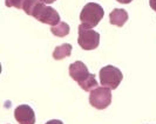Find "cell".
I'll use <instances>...</instances> for the list:
<instances>
[{
  "label": "cell",
  "instance_id": "13",
  "mask_svg": "<svg viewBox=\"0 0 156 124\" xmlns=\"http://www.w3.org/2000/svg\"><path fill=\"white\" fill-rule=\"evenodd\" d=\"M149 5L156 12V0H149Z\"/></svg>",
  "mask_w": 156,
  "mask_h": 124
},
{
  "label": "cell",
  "instance_id": "15",
  "mask_svg": "<svg viewBox=\"0 0 156 124\" xmlns=\"http://www.w3.org/2000/svg\"><path fill=\"white\" fill-rule=\"evenodd\" d=\"M41 1H42V2H44V4H53V2H54V1H56V0H41Z\"/></svg>",
  "mask_w": 156,
  "mask_h": 124
},
{
  "label": "cell",
  "instance_id": "12",
  "mask_svg": "<svg viewBox=\"0 0 156 124\" xmlns=\"http://www.w3.org/2000/svg\"><path fill=\"white\" fill-rule=\"evenodd\" d=\"M45 124H63V123L61 121H59V119H52V121H48V122Z\"/></svg>",
  "mask_w": 156,
  "mask_h": 124
},
{
  "label": "cell",
  "instance_id": "8",
  "mask_svg": "<svg viewBox=\"0 0 156 124\" xmlns=\"http://www.w3.org/2000/svg\"><path fill=\"white\" fill-rule=\"evenodd\" d=\"M128 20V13L126 9L121 8H115L110 12L109 14V21L112 25L117 26V27H122Z\"/></svg>",
  "mask_w": 156,
  "mask_h": 124
},
{
  "label": "cell",
  "instance_id": "7",
  "mask_svg": "<svg viewBox=\"0 0 156 124\" xmlns=\"http://www.w3.org/2000/svg\"><path fill=\"white\" fill-rule=\"evenodd\" d=\"M14 118L19 124H34L35 123V114L34 110L27 105L21 104L18 105L14 110Z\"/></svg>",
  "mask_w": 156,
  "mask_h": 124
},
{
  "label": "cell",
  "instance_id": "4",
  "mask_svg": "<svg viewBox=\"0 0 156 124\" xmlns=\"http://www.w3.org/2000/svg\"><path fill=\"white\" fill-rule=\"evenodd\" d=\"M123 78L122 71L114 66H106L100 69V82L102 87L116 89Z\"/></svg>",
  "mask_w": 156,
  "mask_h": 124
},
{
  "label": "cell",
  "instance_id": "9",
  "mask_svg": "<svg viewBox=\"0 0 156 124\" xmlns=\"http://www.w3.org/2000/svg\"><path fill=\"white\" fill-rule=\"evenodd\" d=\"M72 49H73V47L69 43H63L61 46L55 47V49L53 50V59L59 61L65 57H68L72 54Z\"/></svg>",
  "mask_w": 156,
  "mask_h": 124
},
{
  "label": "cell",
  "instance_id": "10",
  "mask_svg": "<svg viewBox=\"0 0 156 124\" xmlns=\"http://www.w3.org/2000/svg\"><path fill=\"white\" fill-rule=\"evenodd\" d=\"M69 31H70L69 25L67 22H63V21H61V22H59L58 25L51 27V32L53 33V35L59 36V38H63V36L68 35Z\"/></svg>",
  "mask_w": 156,
  "mask_h": 124
},
{
  "label": "cell",
  "instance_id": "14",
  "mask_svg": "<svg viewBox=\"0 0 156 124\" xmlns=\"http://www.w3.org/2000/svg\"><path fill=\"white\" fill-rule=\"evenodd\" d=\"M117 2H120V4H129V2H132L133 0H116Z\"/></svg>",
  "mask_w": 156,
  "mask_h": 124
},
{
  "label": "cell",
  "instance_id": "11",
  "mask_svg": "<svg viewBox=\"0 0 156 124\" xmlns=\"http://www.w3.org/2000/svg\"><path fill=\"white\" fill-rule=\"evenodd\" d=\"M25 1L26 0H5V5L7 7H16L18 9H23Z\"/></svg>",
  "mask_w": 156,
  "mask_h": 124
},
{
  "label": "cell",
  "instance_id": "3",
  "mask_svg": "<svg viewBox=\"0 0 156 124\" xmlns=\"http://www.w3.org/2000/svg\"><path fill=\"white\" fill-rule=\"evenodd\" d=\"M103 15H105V11L99 4L88 2L85 5V7L82 8V11L80 13V20L86 28L90 29L99 25Z\"/></svg>",
  "mask_w": 156,
  "mask_h": 124
},
{
  "label": "cell",
  "instance_id": "1",
  "mask_svg": "<svg viewBox=\"0 0 156 124\" xmlns=\"http://www.w3.org/2000/svg\"><path fill=\"white\" fill-rule=\"evenodd\" d=\"M23 9L26 14L33 16L38 21L51 26H55L60 21V15L53 7L47 6L41 0H26Z\"/></svg>",
  "mask_w": 156,
  "mask_h": 124
},
{
  "label": "cell",
  "instance_id": "2",
  "mask_svg": "<svg viewBox=\"0 0 156 124\" xmlns=\"http://www.w3.org/2000/svg\"><path fill=\"white\" fill-rule=\"evenodd\" d=\"M69 76L85 90L90 91L94 88H98V81L95 75L90 74L87 66L81 61H76L69 66Z\"/></svg>",
  "mask_w": 156,
  "mask_h": 124
},
{
  "label": "cell",
  "instance_id": "5",
  "mask_svg": "<svg viewBox=\"0 0 156 124\" xmlns=\"http://www.w3.org/2000/svg\"><path fill=\"white\" fill-rule=\"evenodd\" d=\"M78 43L85 50H93L100 45V34L98 32L86 28L82 23L79 26Z\"/></svg>",
  "mask_w": 156,
  "mask_h": 124
},
{
  "label": "cell",
  "instance_id": "6",
  "mask_svg": "<svg viewBox=\"0 0 156 124\" xmlns=\"http://www.w3.org/2000/svg\"><path fill=\"white\" fill-rule=\"evenodd\" d=\"M89 103L93 108L98 110H103L109 107L112 103V91L109 88L98 87L90 90L89 94Z\"/></svg>",
  "mask_w": 156,
  "mask_h": 124
}]
</instances>
